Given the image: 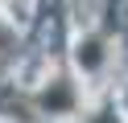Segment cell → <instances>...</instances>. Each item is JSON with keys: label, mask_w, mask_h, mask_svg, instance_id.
I'll list each match as a JSON object with an SVG mask.
<instances>
[{"label": "cell", "mask_w": 128, "mask_h": 123, "mask_svg": "<svg viewBox=\"0 0 128 123\" xmlns=\"http://www.w3.org/2000/svg\"><path fill=\"white\" fill-rule=\"evenodd\" d=\"M120 107H124V115H128V82H124V90H120Z\"/></svg>", "instance_id": "3957f363"}, {"label": "cell", "mask_w": 128, "mask_h": 123, "mask_svg": "<svg viewBox=\"0 0 128 123\" xmlns=\"http://www.w3.org/2000/svg\"><path fill=\"white\" fill-rule=\"evenodd\" d=\"M17 53V29H12V21L4 12H0V62H4V57H12Z\"/></svg>", "instance_id": "7a4b0ae2"}, {"label": "cell", "mask_w": 128, "mask_h": 123, "mask_svg": "<svg viewBox=\"0 0 128 123\" xmlns=\"http://www.w3.org/2000/svg\"><path fill=\"white\" fill-rule=\"evenodd\" d=\"M70 62H74V78L78 86H99V78L112 70V62H116V49H112V41L103 37L99 29H83L74 33V41H70Z\"/></svg>", "instance_id": "6da1fadb"}]
</instances>
